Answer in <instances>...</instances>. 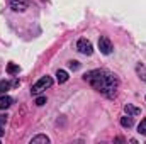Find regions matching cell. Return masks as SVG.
I'll use <instances>...</instances> for the list:
<instances>
[{"mask_svg":"<svg viewBox=\"0 0 146 144\" xmlns=\"http://www.w3.org/2000/svg\"><path fill=\"white\" fill-rule=\"evenodd\" d=\"M83 80L87 83H90L97 92L104 93L106 97H114L115 90L119 87V80L114 73L107 70H92L83 75Z\"/></svg>","mask_w":146,"mask_h":144,"instance_id":"cell-1","label":"cell"},{"mask_svg":"<svg viewBox=\"0 0 146 144\" xmlns=\"http://www.w3.org/2000/svg\"><path fill=\"white\" fill-rule=\"evenodd\" d=\"M44 104H46V97H37L36 98V105L41 107V105H44Z\"/></svg>","mask_w":146,"mask_h":144,"instance_id":"cell-15","label":"cell"},{"mask_svg":"<svg viewBox=\"0 0 146 144\" xmlns=\"http://www.w3.org/2000/svg\"><path fill=\"white\" fill-rule=\"evenodd\" d=\"M76 49H78L82 54H85V56H90V54L94 53V46H92V42H90L88 39H85V37L78 39V42H76Z\"/></svg>","mask_w":146,"mask_h":144,"instance_id":"cell-3","label":"cell"},{"mask_svg":"<svg viewBox=\"0 0 146 144\" xmlns=\"http://www.w3.org/2000/svg\"><path fill=\"white\" fill-rule=\"evenodd\" d=\"M7 73H9V75H15V73H19V66L14 65V63H10V65L7 66Z\"/></svg>","mask_w":146,"mask_h":144,"instance_id":"cell-13","label":"cell"},{"mask_svg":"<svg viewBox=\"0 0 146 144\" xmlns=\"http://www.w3.org/2000/svg\"><path fill=\"white\" fill-rule=\"evenodd\" d=\"M51 85H53V80H51V76H42L41 80H37L36 83L31 87V93H33V95H37V93H41L42 90L49 88Z\"/></svg>","mask_w":146,"mask_h":144,"instance_id":"cell-2","label":"cell"},{"mask_svg":"<svg viewBox=\"0 0 146 144\" xmlns=\"http://www.w3.org/2000/svg\"><path fill=\"white\" fill-rule=\"evenodd\" d=\"M10 9L14 12H24L27 9V3L24 0H10Z\"/></svg>","mask_w":146,"mask_h":144,"instance_id":"cell-5","label":"cell"},{"mask_svg":"<svg viewBox=\"0 0 146 144\" xmlns=\"http://www.w3.org/2000/svg\"><path fill=\"white\" fill-rule=\"evenodd\" d=\"M12 102H14V100H12L9 95H5V93H3V95L0 97V110H5V108H9L10 105H12Z\"/></svg>","mask_w":146,"mask_h":144,"instance_id":"cell-7","label":"cell"},{"mask_svg":"<svg viewBox=\"0 0 146 144\" xmlns=\"http://www.w3.org/2000/svg\"><path fill=\"white\" fill-rule=\"evenodd\" d=\"M136 73L139 75V78H141L143 81H146V68H145V66H141V65H139V66H136Z\"/></svg>","mask_w":146,"mask_h":144,"instance_id":"cell-12","label":"cell"},{"mask_svg":"<svg viewBox=\"0 0 146 144\" xmlns=\"http://www.w3.org/2000/svg\"><path fill=\"white\" fill-rule=\"evenodd\" d=\"M121 126H122V127H126V129H129V127L133 126V117H131V115L122 117V119H121Z\"/></svg>","mask_w":146,"mask_h":144,"instance_id":"cell-10","label":"cell"},{"mask_svg":"<svg viewBox=\"0 0 146 144\" xmlns=\"http://www.w3.org/2000/svg\"><path fill=\"white\" fill-rule=\"evenodd\" d=\"M10 87H12V83H9V81L2 80V81H0V95H3V93H5V92L10 88Z\"/></svg>","mask_w":146,"mask_h":144,"instance_id":"cell-11","label":"cell"},{"mask_svg":"<svg viewBox=\"0 0 146 144\" xmlns=\"http://www.w3.org/2000/svg\"><path fill=\"white\" fill-rule=\"evenodd\" d=\"M37 143L48 144L49 143V137H48V136H42V134H37V136H34V137L31 139V144H37Z\"/></svg>","mask_w":146,"mask_h":144,"instance_id":"cell-8","label":"cell"},{"mask_svg":"<svg viewBox=\"0 0 146 144\" xmlns=\"http://www.w3.org/2000/svg\"><path fill=\"white\" fill-rule=\"evenodd\" d=\"M124 112H126V115L136 117V115H139V114H141V108L134 107V105H131V104H126V105H124Z\"/></svg>","mask_w":146,"mask_h":144,"instance_id":"cell-6","label":"cell"},{"mask_svg":"<svg viewBox=\"0 0 146 144\" xmlns=\"http://www.w3.org/2000/svg\"><path fill=\"white\" fill-rule=\"evenodd\" d=\"M138 132H139V134H143V136H146V119H143V120H141V124L138 126Z\"/></svg>","mask_w":146,"mask_h":144,"instance_id":"cell-14","label":"cell"},{"mask_svg":"<svg viewBox=\"0 0 146 144\" xmlns=\"http://www.w3.org/2000/svg\"><path fill=\"white\" fill-rule=\"evenodd\" d=\"M5 122H7V115H2V114H0V127H2Z\"/></svg>","mask_w":146,"mask_h":144,"instance_id":"cell-17","label":"cell"},{"mask_svg":"<svg viewBox=\"0 0 146 144\" xmlns=\"http://www.w3.org/2000/svg\"><path fill=\"white\" fill-rule=\"evenodd\" d=\"M70 68H72V70H78V68H80V63H78V61H70Z\"/></svg>","mask_w":146,"mask_h":144,"instance_id":"cell-16","label":"cell"},{"mask_svg":"<svg viewBox=\"0 0 146 144\" xmlns=\"http://www.w3.org/2000/svg\"><path fill=\"white\" fill-rule=\"evenodd\" d=\"M99 49L102 54H110L112 53V42L107 36H100L99 37Z\"/></svg>","mask_w":146,"mask_h":144,"instance_id":"cell-4","label":"cell"},{"mask_svg":"<svg viewBox=\"0 0 146 144\" xmlns=\"http://www.w3.org/2000/svg\"><path fill=\"white\" fill-rule=\"evenodd\" d=\"M56 80H58L60 83L68 81V73L65 71V70H58V71H56Z\"/></svg>","mask_w":146,"mask_h":144,"instance_id":"cell-9","label":"cell"},{"mask_svg":"<svg viewBox=\"0 0 146 144\" xmlns=\"http://www.w3.org/2000/svg\"><path fill=\"white\" fill-rule=\"evenodd\" d=\"M2 134H3V131H2V127H0V136H2Z\"/></svg>","mask_w":146,"mask_h":144,"instance_id":"cell-18","label":"cell"}]
</instances>
